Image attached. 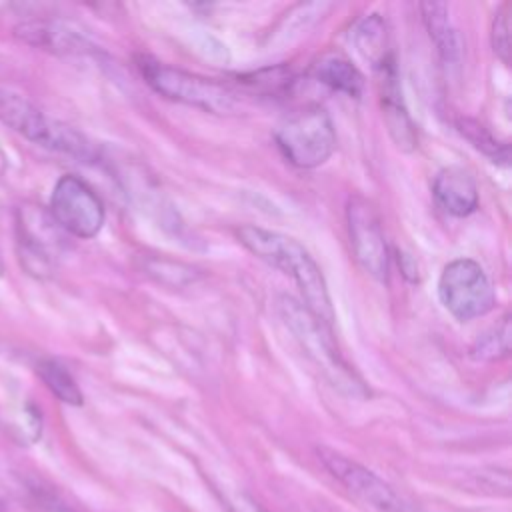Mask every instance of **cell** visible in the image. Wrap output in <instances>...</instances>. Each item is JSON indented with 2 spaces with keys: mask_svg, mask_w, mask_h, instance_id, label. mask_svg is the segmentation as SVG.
Listing matches in <instances>:
<instances>
[{
  "mask_svg": "<svg viewBox=\"0 0 512 512\" xmlns=\"http://www.w3.org/2000/svg\"><path fill=\"white\" fill-rule=\"evenodd\" d=\"M238 242L258 260L290 276L304 300V308L328 330L334 322V308L324 274L312 254L292 236L244 224L236 228Z\"/></svg>",
  "mask_w": 512,
  "mask_h": 512,
  "instance_id": "1",
  "label": "cell"
},
{
  "mask_svg": "<svg viewBox=\"0 0 512 512\" xmlns=\"http://www.w3.org/2000/svg\"><path fill=\"white\" fill-rule=\"evenodd\" d=\"M136 68L144 82L168 100L220 116L234 114L238 110L236 94L216 80L174 68L150 56H136Z\"/></svg>",
  "mask_w": 512,
  "mask_h": 512,
  "instance_id": "2",
  "label": "cell"
},
{
  "mask_svg": "<svg viewBox=\"0 0 512 512\" xmlns=\"http://www.w3.org/2000/svg\"><path fill=\"white\" fill-rule=\"evenodd\" d=\"M274 140L292 166L312 170L332 156L336 148V128L324 106L308 104L276 126Z\"/></svg>",
  "mask_w": 512,
  "mask_h": 512,
  "instance_id": "3",
  "label": "cell"
},
{
  "mask_svg": "<svg viewBox=\"0 0 512 512\" xmlns=\"http://www.w3.org/2000/svg\"><path fill=\"white\" fill-rule=\"evenodd\" d=\"M0 122L26 140L44 148L88 160L94 156L92 144L72 126L48 118L24 96L0 88Z\"/></svg>",
  "mask_w": 512,
  "mask_h": 512,
  "instance_id": "4",
  "label": "cell"
},
{
  "mask_svg": "<svg viewBox=\"0 0 512 512\" xmlns=\"http://www.w3.org/2000/svg\"><path fill=\"white\" fill-rule=\"evenodd\" d=\"M438 298L460 322L486 316L496 306V290L484 268L472 258H456L442 268Z\"/></svg>",
  "mask_w": 512,
  "mask_h": 512,
  "instance_id": "5",
  "label": "cell"
},
{
  "mask_svg": "<svg viewBox=\"0 0 512 512\" xmlns=\"http://www.w3.org/2000/svg\"><path fill=\"white\" fill-rule=\"evenodd\" d=\"M346 228L354 260L376 282L386 284L390 276V248L378 208L362 194L346 202Z\"/></svg>",
  "mask_w": 512,
  "mask_h": 512,
  "instance_id": "6",
  "label": "cell"
},
{
  "mask_svg": "<svg viewBox=\"0 0 512 512\" xmlns=\"http://www.w3.org/2000/svg\"><path fill=\"white\" fill-rule=\"evenodd\" d=\"M52 220L68 234L88 240L94 238L106 220L104 202L78 176L64 174L50 196Z\"/></svg>",
  "mask_w": 512,
  "mask_h": 512,
  "instance_id": "7",
  "label": "cell"
},
{
  "mask_svg": "<svg viewBox=\"0 0 512 512\" xmlns=\"http://www.w3.org/2000/svg\"><path fill=\"white\" fill-rule=\"evenodd\" d=\"M316 456L328 474L364 504L378 512H408L406 500L370 468L328 446H316Z\"/></svg>",
  "mask_w": 512,
  "mask_h": 512,
  "instance_id": "8",
  "label": "cell"
},
{
  "mask_svg": "<svg viewBox=\"0 0 512 512\" xmlns=\"http://www.w3.org/2000/svg\"><path fill=\"white\" fill-rule=\"evenodd\" d=\"M380 80V106H382V118L388 128V134L392 142L402 152H412L418 146V134L416 126L408 114L406 102L402 98V86L398 80V70L394 56L388 58L380 68H376Z\"/></svg>",
  "mask_w": 512,
  "mask_h": 512,
  "instance_id": "9",
  "label": "cell"
},
{
  "mask_svg": "<svg viewBox=\"0 0 512 512\" xmlns=\"http://www.w3.org/2000/svg\"><path fill=\"white\" fill-rule=\"evenodd\" d=\"M14 36L24 44L52 54H86L92 50L90 40L82 32L56 20L20 22L14 28Z\"/></svg>",
  "mask_w": 512,
  "mask_h": 512,
  "instance_id": "10",
  "label": "cell"
},
{
  "mask_svg": "<svg viewBox=\"0 0 512 512\" xmlns=\"http://www.w3.org/2000/svg\"><path fill=\"white\" fill-rule=\"evenodd\" d=\"M432 196L446 214L456 218H466L478 208L476 180L462 166L442 168L434 176Z\"/></svg>",
  "mask_w": 512,
  "mask_h": 512,
  "instance_id": "11",
  "label": "cell"
},
{
  "mask_svg": "<svg viewBox=\"0 0 512 512\" xmlns=\"http://www.w3.org/2000/svg\"><path fill=\"white\" fill-rule=\"evenodd\" d=\"M310 74L330 90L342 92L350 98H360L364 90V76L362 72L342 54L326 52L322 54L312 66Z\"/></svg>",
  "mask_w": 512,
  "mask_h": 512,
  "instance_id": "12",
  "label": "cell"
},
{
  "mask_svg": "<svg viewBox=\"0 0 512 512\" xmlns=\"http://www.w3.org/2000/svg\"><path fill=\"white\" fill-rule=\"evenodd\" d=\"M422 20L426 24L428 36L434 42L444 64L454 66L460 60V38L452 26L448 6L442 2H422Z\"/></svg>",
  "mask_w": 512,
  "mask_h": 512,
  "instance_id": "13",
  "label": "cell"
},
{
  "mask_svg": "<svg viewBox=\"0 0 512 512\" xmlns=\"http://www.w3.org/2000/svg\"><path fill=\"white\" fill-rule=\"evenodd\" d=\"M350 40L354 42L356 50L364 60L372 64V68H380L388 58H392L388 50V28L382 16L378 14H366L360 18L352 32Z\"/></svg>",
  "mask_w": 512,
  "mask_h": 512,
  "instance_id": "14",
  "label": "cell"
},
{
  "mask_svg": "<svg viewBox=\"0 0 512 512\" xmlns=\"http://www.w3.org/2000/svg\"><path fill=\"white\" fill-rule=\"evenodd\" d=\"M36 372L40 380L46 384V388L64 404L70 406H82L84 396L80 386L76 384L74 376L58 362L52 358H44L36 364Z\"/></svg>",
  "mask_w": 512,
  "mask_h": 512,
  "instance_id": "15",
  "label": "cell"
},
{
  "mask_svg": "<svg viewBox=\"0 0 512 512\" xmlns=\"http://www.w3.org/2000/svg\"><path fill=\"white\" fill-rule=\"evenodd\" d=\"M510 314H504L498 324L480 334L470 346V358L478 362H494L510 356Z\"/></svg>",
  "mask_w": 512,
  "mask_h": 512,
  "instance_id": "16",
  "label": "cell"
},
{
  "mask_svg": "<svg viewBox=\"0 0 512 512\" xmlns=\"http://www.w3.org/2000/svg\"><path fill=\"white\" fill-rule=\"evenodd\" d=\"M458 132L474 146L478 148L482 154H486L492 162L498 164H508L510 160V152H508V144L498 142L488 128H484L480 122L472 120V118H458L456 122Z\"/></svg>",
  "mask_w": 512,
  "mask_h": 512,
  "instance_id": "17",
  "label": "cell"
},
{
  "mask_svg": "<svg viewBox=\"0 0 512 512\" xmlns=\"http://www.w3.org/2000/svg\"><path fill=\"white\" fill-rule=\"evenodd\" d=\"M26 486L30 498L46 512H82L80 506H76L68 496H64L56 486L48 484L42 478L28 476L22 480Z\"/></svg>",
  "mask_w": 512,
  "mask_h": 512,
  "instance_id": "18",
  "label": "cell"
},
{
  "mask_svg": "<svg viewBox=\"0 0 512 512\" xmlns=\"http://www.w3.org/2000/svg\"><path fill=\"white\" fill-rule=\"evenodd\" d=\"M490 38H492V48H494V54L504 62L508 64L510 62V6L504 4L496 10L494 14V20H492V32H490Z\"/></svg>",
  "mask_w": 512,
  "mask_h": 512,
  "instance_id": "19",
  "label": "cell"
},
{
  "mask_svg": "<svg viewBox=\"0 0 512 512\" xmlns=\"http://www.w3.org/2000/svg\"><path fill=\"white\" fill-rule=\"evenodd\" d=\"M226 512H268L256 498H252L246 492H236V494H226L222 496Z\"/></svg>",
  "mask_w": 512,
  "mask_h": 512,
  "instance_id": "20",
  "label": "cell"
},
{
  "mask_svg": "<svg viewBox=\"0 0 512 512\" xmlns=\"http://www.w3.org/2000/svg\"><path fill=\"white\" fill-rule=\"evenodd\" d=\"M398 266H400L402 274L406 276V280L418 282V266H416V260L410 254L398 250Z\"/></svg>",
  "mask_w": 512,
  "mask_h": 512,
  "instance_id": "21",
  "label": "cell"
},
{
  "mask_svg": "<svg viewBox=\"0 0 512 512\" xmlns=\"http://www.w3.org/2000/svg\"><path fill=\"white\" fill-rule=\"evenodd\" d=\"M0 512H6V508H4V504L0 502Z\"/></svg>",
  "mask_w": 512,
  "mask_h": 512,
  "instance_id": "22",
  "label": "cell"
}]
</instances>
